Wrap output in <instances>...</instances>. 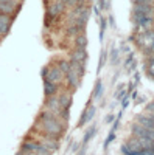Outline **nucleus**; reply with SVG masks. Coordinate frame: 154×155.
I'll return each instance as SVG.
<instances>
[{"label": "nucleus", "mask_w": 154, "mask_h": 155, "mask_svg": "<svg viewBox=\"0 0 154 155\" xmlns=\"http://www.w3.org/2000/svg\"><path fill=\"white\" fill-rule=\"evenodd\" d=\"M41 123H42V130L53 140H58L61 137V134L64 132L62 123L56 118V116H53V118H50V120H45V121H41Z\"/></svg>", "instance_id": "nucleus-1"}, {"label": "nucleus", "mask_w": 154, "mask_h": 155, "mask_svg": "<svg viewBox=\"0 0 154 155\" xmlns=\"http://www.w3.org/2000/svg\"><path fill=\"white\" fill-rule=\"evenodd\" d=\"M44 81H50L53 84H59V82L64 81V73H62V70L59 67H51V68H48L47 76H45Z\"/></svg>", "instance_id": "nucleus-2"}, {"label": "nucleus", "mask_w": 154, "mask_h": 155, "mask_svg": "<svg viewBox=\"0 0 154 155\" xmlns=\"http://www.w3.org/2000/svg\"><path fill=\"white\" fill-rule=\"evenodd\" d=\"M16 0H0V12L6 16H12L16 14Z\"/></svg>", "instance_id": "nucleus-3"}, {"label": "nucleus", "mask_w": 154, "mask_h": 155, "mask_svg": "<svg viewBox=\"0 0 154 155\" xmlns=\"http://www.w3.org/2000/svg\"><path fill=\"white\" fill-rule=\"evenodd\" d=\"M131 132H132V135H134V137H137V138H146V140H152L151 132L148 130V129H145L143 126H140L139 123L132 124Z\"/></svg>", "instance_id": "nucleus-4"}, {"label": "nucleus", "mask_w": 154, "mask_h": 155, "mask_svg": "<svg viewBox=\"0 0 154 155\" xmlns=\"http://www.w3.org/2000/svg\"><path fill=\"white\" fill-rule=\"evenodd\" d=\"M45 109L50 110V112H53L55 115H58L61 112V106H59V99L56 95L53 96H47V101H45Z\"/></svg>", "instance_id": "nucleus-5"}, {"label": "nucleus", "mask_w": 154, "mask_h": 155, "mask_svg": "<svg viewBox=\"0 0 154 155\" xmlns=\"http://www.w3.org/2000/svg\"><path fill=\"white\" fill-rule=\"evenodd\" d=\"M64 9H66V3L61 2V0H58V2H55L51 6H48V16L55 17V16L61 14V12H62Z\"/></svg>", "instance_id": "nucleus-6"}, {"label": "nucleus", "mask_w": 154, "mask_h": 155, "mask_svg": "<svg viewBox=\"0 0 154 155\" xmlns=\"http://www.w3.org/2000/svg\"><path fill=\"white\" fill-rule=\"evenodd\" d=\"M58 99H59L61 109H69L72 106V93H69V92H64V93L58 95Z\"/></svg>", "instance_id": "nucleus-7"}, {"label": "nucleus", "mask_w": 154, "mask_h": 155, "mask_svg": "<svg viewBox=\"0 0 154 155\" xmlns=\"http://www.w3.org/2000/svg\"><path fill=\"white\" fill-rule=\"evenodd\" d=\"M134 12H142V14H145V16L154 17L152 16V12H154L152 5H139V3H134Z\"/></svg>", "instance_id": "nucleus-8"}, {"label": "nucleus", "mask_w": 154, "mask_h": 155, "mask_svg": "<svg viewBox=\"0 0 154 155\" xmlns=\"http://www.w3.org/2000/svg\"><path fill=\"white\" fill-rule=\"evenodd\" d=\"M66 81H67V84H69L70 88H76V87H78V84H80V76L76 74L73 70H70L66 74Z\"/></svg>", "instance_id": "nucleus-9"}, {"label": "nucleus", "mask_w": 154, "mask_h": 155, "mask_svg": "<svg viewBox=\"0 0 154 155\" xmlns=\"http://www.w3.org/2000/svg\"><path fill=\"white\" fill-rule=\"evenodd\" d=\"M73 61H78V62H86L87 59V53H86V48H76L73 53H72V58Z\"/></svg>", "instance_id": "nucleus-10"}, {"label": "nucleus", "mask_w": 154, "mask_h": 155, "mask_svg": "<svg viewBox=\"0 0 154 155\" xmlns=\"http://www.w3.org/2000/svg\"><path fill=\"white\" fill-rule=\"evenodd\" d=\"M44 90H45V95L47 96H53L58 92V84H53L50 81H44Z\"/></svg>", "instance_id": "nucleus-11"}, {"label": "nucleus", "mask_w": 154, "mask_h": 155, "mask_svg": "<svg viewBox=\"0 0 154 155\" xmlns=\"http://www.w3.org/2000/svg\"><path fill=\"white\" fill-rule=\"evenodd\" d=\"M128 149L131 150H142V146H140V140L137 137H132L129 141H128V144H125Z\"/></svg>", "instance_id": "nucleus-12"}, {"label": "nucleus", "mask_w": 154, "mask_h": 155, "mask_svg": "<svg viewBox=\"0 0 154 155\" xmlns=\"http://www.w3.org/2000/svg\"><path fill=\"white\" fill-rule=\"evenodd\" d=\"M41 144H44L50 152H53V150H58V147H59V144H58V140H45V141H42Z\"/></svg>", "instance_id": "nucleus-13"}, {"label": "nucleus", "mask_w": 154, "mask_h": 155, "mask_svg": "<svg viewBox=\"0 0 154 155\" xmlns=\"http://www.w3.org/2000/svg\"><path fill=\"white\" fill-rule=\"evenodd\" d=\"M75 45H76V48H86V45H87V39H86V36H84V34L76 36V39H75Z\"/></svg>", "instance_id": "nucleus-14"}, {"label": "nucleus", "mask_w": 154, "mask_h": 155, "mask_svg": "<svg viewBox=\"0 0 154 155\" xmlns=\"http://www.w3.org/2000/svg\"><path fill=\"white\" fill-rule=\"evenodd\" d=\"M94 112H95V109H94V107H91V109H89V110H87V112L84 113V116L81 118V121H80V126L86 124L87 121H91V120L94 118Z\"/></svg>", "instance_id": "nucleus-15"}, {"label": "nucleus", "mask_w": 154, "mask_h": 155, "mask_svg": "<svg viewBox=\"0 0 154 155\" xmlns=\"http://www.w3.org/2000/svg\"><path fill=\"white\" fill-rule=\"evenodd\" d=\"M59 68L62 70V73H69L72 70V65H70V62H66V61H59Z\"/></svg>", "instance_id": "nucleus-16"}, {"label": "nucleus", "mask_w": 154, "mask_h": 155, "mask_svg": "<svg viewBox=\"0 0 154 155\" xmlns=\"http://www.w3.org/2000/svg\"><path fill=\"white\" fill-rule=\"evenodd\" d=\"M154 0H134V3H139V5H152Z\"/></svg>", "instance_id": "nucleus-17"}, {"label": "nucleus", "mask_w": 154, "mask_h": 155, "mask_svg": "<svg viewBox=\"0 0 154 155\" xmlns=\"http://www.w3.org/2000/svg\"><path fill=\"white\" fill-rule=\"evenodd\" d=\"M97 92H95V96H100L101 95V90H103V85H101V82H97Z\"/></svg>", "instance_id": "nucleus-18"}, {"label": "nucleus", "mask_w": 154, "mask_h": 155, "mask_svg": "<svg viewBox=\"0 0 154 155\" xmlns=\"http://www.w3.org/2000/svg\"><path fill=\"white\" fill-rule=\"evenodd\" d=\"M8 31H9V30H6V28H3V27H0V37L5 36V34H8Z\"/></svg>", "instance_id": "nucleus-19"}, {"label": "nucleus", "mask_w": 154, "mask_h": 155, "mask_svg": "<svg viewBox=\"0 0 154 155\" xmlns=\"http://www.w3.org/2000/svg\"><path fill=\"white\" fill-rule=\"evenodd\" d=\"M17 155H27V153H25L23 150H20V152H17Z\"/></svg>", "instance_id": "nucleus-20"}]
</instances>
